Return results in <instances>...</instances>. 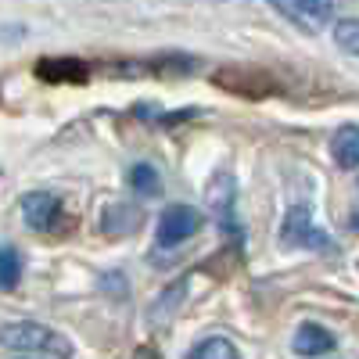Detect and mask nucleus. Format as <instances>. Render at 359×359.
Segmentation results:
<instances>
[{
	"mask_svg": "<svg viewBox=\"0 0 359 359\" xmlns=\"http://www.w3.org/2000/svg\"><path fill=\"white\" fill-rule=\"evenodd\" d=\"M331 155L341 169H359V126H341L331 140Z\"/></svg>",
	"mask_w": 359,
	"mask_h": 359,
	"instance_id": "9d476101",
	"label": "nucleus"
},
{
	"mask_svg": "<svg viewBox=\"0 0 359 359\" xmlns=\"http://www.w3.org/2000/svg\"><path fill=\"white\" fill-rule=\"evenodd\" d=\"M269 8H277L306 33H323L327 22L334 18V0H269Z\"/></svg>",
	"mask_w": 359,
	"mask_h": 359,
	"instance_id": "39448f33",
	"label": "nucleus"
},
{
	"mask_svg": "<svg viewBox=\"0 0 359 359\" xmlns=\"http://www.w3.org/2000/svg\"><path fill=\"white\" fill-rule=\"evenodd\" d=\"M184 294H187V280H176L172 287H165V291L158 294V302L151 306V323H165V320L176 313V306L184 302Z\"/></svg>",
	"mask_w": 359,
	"mask_h": 359,
	"instance_id": "f8f14e48",
	"label": "nucleus"
},
{
	"mask_svg": "<svg viewBox=\"0 0 359 359\" xmlns=\"http://www.w3.org/2000/svg\"><path fill=\"white\" fill-rule=\"evenodd\" d=\"M352 230H359V212H355V216H352Z\"/></svg>",
	"mask_w": 359,
	"mask_h": 359,
	"instance_id": "f3484780",
	"label": "nucleus"
},
{
	"mask_svg": "<svg viewBox=\"0 0 359 359\" xmlns=\"http://www.w3.org/2000/svg\"><path fill=\"white\" fill-rule=\"evenodd\" d=\"M187 359H241V355H237V345H233L230 338L212 334V338H201V341L187 352Z\"/></svg>",
	"mask_w": 359,
	"mask_h": 359,
	"instance_id": "9b49d317",
	"label": "nucleus"
},
{
	"mask_svg": "<svg viewBox=\"0 0 359 359\" xmlns=\"http://www.w3.org/2000/svg\"><path fill=\"white\" fill-rule=\"evenodd\" d=\"M130 187L137 191V194H158L162 191V180H158V172H155V165H133L130 169Z\"/></svg>",
	"mask_w": 359,
	"mask_h": 359,
	"instance_id": "2eb2a0df",
	"label": "nucleus"
},
{
	"mask_svg": "<svg viewBox=\"0 0 359 359\" xmlns=\"http://www.w3.org/2000/svg\"><path fill=\"white\" fill-rule=\"evenodd\" d=\"M140 208L137 205H126V201H118V205H108L104 208V216H101V230L108 237H123V233H137L140 230Z\"/></svg>",
	"mask_w": 359,
	"mask_h": 359,
	"instance_id": "1a4fd4ad",
	"label": "nucleus"
},
{
	"mask_svg": "<svg viewBox=\"0 0 359 359\" xmlns=\"http://www.w3.org/2000/svg\"><path fill=\"white\" fill-rule=\"evenodd\" d=\"M334 43H338V50L359 57V18H338L334 22Z\"/></svg>",
	"mask_w": 359,
	"mask_h": 359,
	"instance_id": "4468645a",
	"label": "nucleus"
},
{
	"mask_svg": "<svg viewBox=\"0 0 359 359\" xmlns=\"http://www.w3.org/2000/svg\"><path fill=\"white\" fill-rule=\"evenodd\" d=\"M0 345L15 348V352H40L50 359H72V341L54 331L47 323L36 320H11V323H0Z\"/></svg>",
	"mask_w": 359,
	"mask_h": 359,
	"instance_id": "f257e3e1",
	"label": "nucleus"
},
{
	"mask_svg": "<svg viewBox=\"0 0 359 359\" xmlns=\"http://www.w3.org/2000/svg\"><path fill=\"white\" fill-rule=\"evenodd\" d=\"M151 69L155 72H194L198 62H194V57H162V62H155Z\"/></svg>",
	"mask_w": 359,
	"mask_h": 359,
	"instance_id": "dca6fc26",
	"label": "nucleus"
},
{
	"mask_svg": "<svg viewBox=\"0 0 359 359\" xmlns=\"http://www.w3.org/2000/svg\"><path fill=\"white\" fill-rule=\"evenodd\" d=\"M22 280V255L18 248L4 245L0 248V291H15Z\"/></svg>",
	"mask_w": 359,
	"mask_h": 359,
	"instance_id": "ddd939ff",
	"label": "nucleus"
},
{
	"mask_svg": "<svg viewBox=\"0 0 359 359\" xmlns=\"http://www.w3.org/2000/svg\"><path fill=\"white\" fill-rule=\"evenodd\" d=\"M280 245H284V248L331 252V248H334V237H331V233H323V230L313 223L309 205H294V208H287V216H284V226H280Z\"/></svg>",
	"mask_w": 359,
	"mask_h": 359,
	"instance_id": "7ed1b4c3",
	"label": "nucleus"
},
{
	"mask_svg": "<svg viewBox=\"0 0 359 359\" xmlns=\"http://www.w3.org/2000/svg\"><path fill=\"white\" fill-rule=\"evenodd\" d=\"M201 212L194 205H169L165 212L158 216L155 223V245L158 248H176V245H184L187 237H194L201 230Z\"/></svg>",
	"mask_w": 359,
	"mask_h": 359,
	"instance_id": "20e7f679",
	"label": "nucleus"
},
{
	"mask_svg": "<svg viewBox=\"0 0 359 359\" xmlns=\"http://www.w3.org/2000/svg\"><path fill=\"white\" fill-rule=\"evenodd\" d=\"M205 198L212 205V219L219 223L223 237H230L233 245L245 248V233H241V223H237V180H233V172L219 169V172L208 176Z\"/></svg>",
	"mask_w": 359,
	"mask_h": 359,
	"instance_id": "f03ea898",
	"label": "nucleus"
},
{
	"mask_svg": "<svg viewBox=\"0 0 359 359\" xmlns=\"http://www.w3.org/2000/svg\"><path fill=\"white\" fill-rule=\"evenodd\" d=\"M22 219L40 233H54L65 223V205L50 191H33V194L22 198Z\"/></svg>",
	"mask_w": 359,
	"mask_h": 359,
	"instance_id": "423d86ee",
	"label": "nucleus"
},
{
	"mask_svg": "<svg viewBox=\"0 0 359 359\" xmlns=\"http://www.w3.org/2000/svg\"><path fill=\"white\" fill-rule=\"evenodd\" d=\"M86 72L90 69L79 57H43V62H36V76L43 83H83Z\"/></svg>",
	"mask_w": 359,
	"mask_h": 359,
	"instance_id": "6e6552de",
	"label": "nucleus"
},
{
	"mask_svg": "<svg viewBox=\"0 0 359 359\" xmlns=\"http://www.w3.org/2000/svg\"><path fill=\"white\" fill-rule=\"evenodd\" d=\"M334 345H338V338L327 331V327H320V323H302V327L294 331V338H291L294 355H302V359L327 355V352H334Z\"/></svg>",
	"mask_w": 359,
	"mask_h": 359,
	"instance_id": "0eeeda50",
	"label": "nucleus"
}]
</instances>
